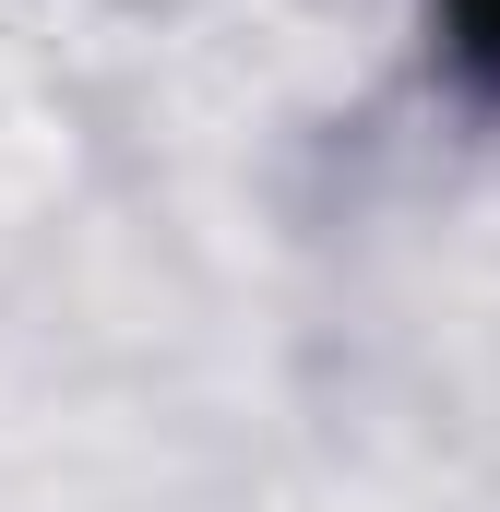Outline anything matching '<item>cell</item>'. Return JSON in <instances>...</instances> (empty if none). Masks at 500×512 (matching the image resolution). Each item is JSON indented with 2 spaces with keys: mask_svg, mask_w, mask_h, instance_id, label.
Listing matches in <instances>:
<instances>
[{
  "mask_svg": "<svg viewBox=\"0 0 500 512\" xmlns=\"http://www.w3.org/2000/svg\"><path fill=\"white\" fill-rule=\"evenodd\" d=\"M441 48L477 96H500V0H441Z\"/></svg>",
  "mask_w": 500,
  "mask_h": 512,
  "instance_id": "1",
  "label": "cell"
}]
</instances>
